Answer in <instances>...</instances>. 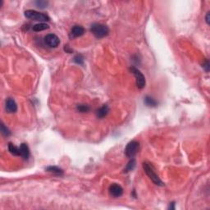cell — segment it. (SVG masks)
<instances>
[{
    "mask_svg": "<svg viewBox=\"0 0 210 210\" xmlns=\"http://www.w3.org/2000/svg\"><path fill=\"white\" fill-rule=\"evenodd\" d=\"M20 156L24 159V160H28L30 158V149H29L28 145L25 143H22L20 145Z\"/></svg>",
    "mask_w": 210,
    "mask_h": 210,
    "instance_id": "obj_10",
    "label": "cell"
},
{
    "mask_svg": "<svg viewBox=\"0 0 210 210\" xmlns=\"http://www.w3.org/2000/svg\"><path fill=\"white\" fill-rule=\"evenodd\" d=\"M140 149V143L138 141H132L127 144L125 148V154L127 158H133Z\"/></svg>",
    "mask_w": 210,
    "mask_h": 210,
    "instance_id": "obj_4",
    "label": "cell"
},
{
    "mask_svg": "<svg viewBox=\"0 0 210 210\" xmlns=\"http://www.w3.org/2000/svg\"><path fill=\"white\" fill-rule=\"evenodd\" d=\"M144 103L146 106L150 107V108H154V107H157V105H158V102L154 99V98L150 97V96H146L144 98Z\"/></svg>",
    "mask_w": 210,
    "mask_h": 210,
    "instance_id": "obj_13",
    "label": "cell"
},
{
    "mask_svg": "<svg viewBox=\"0 0 210 210\" xmlns=\"http://www.w3.org/2000/svg\"><path fill=\"white\" fill-rule=\"evenodd\" d=\"M77 111H79L81 113H86V112H89L90 109V108L88 106V105L85 104H79L77 106Z\"/></svg>",
    "mask_w": 210,
    "mask_h": 210,
    "instance_id": "obj_17",
    "label": "cell"
},
{
    "mask_svg": "<svg viewBox=\"0 0 210 210\" xmlns=\"http://www.w3.org/2000/svg\"><path fill=\"white\" fill-rule=\"evenodd\" d=\"M48 3H49L46 2V1H36V6H37V8H41V9L46 8L47 5H48Z\"/></svg>",
    "mask_w": 210,
    "mask_h": 210,
    "instance_id": "obj_20",
    "label": "cell"
},
{
    "mask_svg": "<svg viewBox=\"0 0 210 210\" xmlns=\"http://www.w3.org/2000/svg\"><path fill=\"white\" fill-rule=\"evenodd\" d=\"M136 160L134 159H131L130 161H129V163L127 164H126V166L125 169H124V172H131V171H133L134 168L136 167Z\"/></svg>",
    "mask_w": 210,
    "mask_h": 210,
    "instance_id": "obj_16",
    "label": "cell"
},
{
    "mask_svg": "<svg viewBox=\"0 0 210 210\" xmlns=\"http://www.w3.org/2000/svg\"><path fill=\"white\" fill-rule=\"evenodd\" d=\"M206 22H207V24H209V13H207V16H206Z\"/></svg>",
    "mask_w": 210,
    "mask_h": 210,
    "instance_id": "obj_23",
    "label": "cell"
},
{
    "mask_svg": "<svg viewBox=\"0 0 210 210\" xmlns=\"http://www.w3.org/2000/svg\"><path fill=\"white\" fill-rule=\"evenodd\" d=\"M49 28V26L48 24L44 23V22H40V23L36 24L35 26H33L32 29H33L34 31H36V32H39V31H45L47 29Z\"/></svg>",
    "mask_w": 210,
    "mask_h": 210,
    "instance_id": "obj_15",
    "label": "cell"
},
{
    "mask_svg": "<svg viewBox=\"0 0 210 210\" xmlns=\"http://www.w3.org/2000/svg\"><path fill=\"white\" fill-rule=\"evenodd\" d=\"M143 168L147 176L151 179V181L154 182V184L159 186H163L164 183L162 182L159 176L155 173L152 165H150L148 163H143Z\"/></svg>",
    "mask_w": 210,
    "mask_h": 210,
    "instance_id": "obj_2",
    "label": "cell"
},
{
    "mask_svg": "<svg viewBox=\"0 0 210 210\" xmlns=\"http://www.w3.org/2000/svg\"><path fill=\"white\" fill-rule=\"evenodd\" d=\"M8 150L10 152L11 154L15 155V156H20V147H17L16 145H14L13 144L8 143Z\"/></svg>",
    "mask_w": 210,
    "mask_h": 210,
    "instance_id": "obj_14",
    "label": "cell"
},
{
    "mask_svg": "<svg viewBox=\"0 0 210 210\" xmlns=\"http://www.w3.org/2000/svg\"><path fill=\"white\" fill-rule=\"evenodd\" d=\"M5 109L8 113H16L17 110V103L15 102V100L12 99V98H9V99L6 100Z\"/></svg>",
    "mask_w": 210,
    "mask_h": 210,
    "instance_id": "obj_8",
    "label": "cell"
},
{
    "mask_svg": "<svg viewBox=\"0 0 210 210\" xmlns=\"http://www.w3.org/2000/svg\"><path fill=\"white\" fill-rule=\"evenodd\" d=\"M73 61L79 65H83L84 64V58L82 56L81 54H77V56H75Z\"/></svg>",
    "mask_w": 210,
    "mask_h": 210,
    "instance_id": "obj_18",
    "label": "cell"
},
{
    "mask_svg": "<svg viewBox=\"0 0 210 210\" xmlns=\"http://www.w3.org/2000/svg\"><path fill=\"white\" fill-rule=\"evenodd\" d=\"M174 203H172V204H170V208H171V209H174L175 208H174Z\"/></svg>",
    "mask_w": 210,
    "mask_h": 210,
    "instance_id": "obj_24",
    "label": "cell"
},
{
    "mask_svg": "<svg viewBox=\"0 0 210 210\" xmlns=\"http://www.w3.org/2000/svg\"><path fill=\"white\" fill-rule=\"evenodd\" d=\"M44 43L49 48H57L60 44V39L56 35L49 34L44 37Z\"/></svg>",
    "mask_w": 210,
    "mask_h": 210,
    "instance_id": "obj_6",
    "label": "cell"
},
{
    "mask_svg": "<svg viewBox=\"0 0 210 210\" xmlns=\"http://www.w3.org/2000/svg\"><path fill=\"white\" fill-rule=\"evenodd\" d=\"M203 67L204 68H205V71L206 72H208V70H209V62H208V60H206V62H205V64L204 63V66H203Z\"/></svg>",
    "mask_w": 210,
    "mask_h": 210,
    "instance_id": "obj_21",
    "label": "cell"
},
{
    "mask_svg": "<svg viewBox=\"0 0 210 210\" xmlns=\"http://www.w3.org/2000/svg\"><path fill=\"white\" fill-rule=\"evenodd\" d=\"M1 132L3 136H9L11 135V131L8 130V127H6L5 125L3 122L1 123Z\"/></svg>",
    "mask_w": 210,
    "mask_h": 210,
    "instance_id": "obj_19",
    "label": "cell"
},
{
    "mask_svg": "<svg viewBox=\"0 0 210 210\" xmlns=\"http://www.w3.org/2000/svg\"><path fill=\"white\" fill-rule=\"evenodd\" d=\"M108 113H109V108H108V105L104 104L98 109L97 112H96V116L99 118H103L108 115Z\"/></svg>",
    "mask_w": 210,
    "mask_h": 210,
    "instance_id": "obj_11",
    "label": "cell"
},
{
    "mask_svg": "<svg viewBox=\"0 0 210 210\" xmlns=\"http://www.w3.org/2000/svg\"><path fill=\"white\" fill-rule=\"evenodd\" d=\"M46 171L49 172H51V173L56 175V176H62L63 175V171L61 168H59L58 167L56 166L48 167L46 168Z\"/></svg>",
    "mask_w": 210,
    "mask_h": 210,
    "instance_id": "obj_12",
    "label": "cell"
},
{
    "mask_svg": "<svg viewBox=\"0 0 210 210\" xmlns=\"http://www.w3.org/2000/svg\"><path fill=\"white\" fill-rule=\"evenodd\" d=\"M85 33V29L84 27L79 25H76L71 30V33H70V37L71 38H77L80 37L84 35Z\"/></svg>",
    "mask_w": 210,
    "mask_h": 210,
    "instance_id": "obj_9",
    "label": "cell"
},
{
    "mask_svg": "<svg viewBox=\"0 0 210 210\" xmlns=\"http://www.w3.org/2000/svg\"><path fill=\"white\" fill-rule=\"evenodd\" d=\"M109 194L111 196H113V198H118L122 196L123 194V189L122 187L120 185L118 184H112L109 186Z\"/></svg>",
    "mask_w": 210,
    "mask_h": 210,
    "instance_id": "obj_7",
    "label": "cell"
},
{
    "mask_svg": "<svg viewBox=\"0 0 210 210\" xmlns=\"http://www.w3.org/2000/svg\"><path fill=\"white\" fill-rule=\"evenodd\" d=\"M130 71L131 72V73L136 77V85L139 89H143L145 86V77L142 74V72L135 67H130Z\"/></svg>",
    "mask_w": 210,
    "mask_h": 210,
    "instance_id": "obj_5",
    "label": "cell"
},
{
    "mask_svg": "<svg viewBox=\"0 0 210 210\" xmlns=\"http://www.w3.org/2000/svg\"><path fill=\"white\" fill-rule=\"evenodd\" d=\"M64 50L66 52H67V53H72V49H70L69 48H68V46L67 45H65V47H64Z\"/></svg>",
    "mask_w": 210,
    "mask_h": 210,
    "instance_id": "obj_22",
    "label": "cell"
},
{
    "mask_svg": "<svg viewBox=\"0 0 210 210\" xmlns=\"http://www.w3.org/2000/svg\"><path fill=\"white\" fill-rule=\"evenodd\" d=\"M25 17L28 19L33 21H37L40 22L48 21H49V17L46 14L42 13H39L35 10H26L25 12Z\"/></svg>",
    "mask_w": 210,
    "mask_h": 210,
    "instance_id": "obj_3",
    "label": "cell"
},
{
    "mask_svg": "<svg viewBox=\"0 0 210 210\" xmlns=\"http://www.w3.org/2000/svg\"><path fill=\"white\" fill-rule=\"evenodd\" d=\"M90 31L96 38L101 39L108 36L109 33V29L103 24L94 23L90 26Z\"/></svg>",
    "mask_w": 210,
    "mask_h": 210,
    "instance_id": "obj_1",
    "label": "cell"
}]
</instances>
